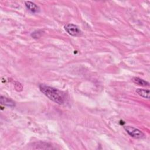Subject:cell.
<instances>
[{"label":"cell","instance_id":"6da1fadb","mask_svg":"<svg viewBox=\"0 0 150 150\" xmlns=\"http://www.w3.org/2000/svg\"><path fill=\"white\" fill-rule=\"evenodd\" d=\"M39 87L40 91L50 100L59 104H62L64 103L66 99V94L64 92L43 84H40Z\"/></svg>","mask_w":150,"mask_h":150},{"label":"cell","instance_id":"7a4b0ae2","mask_svg":"<svg viewBox=\"0 0 150 150\" xmlns=\"http://www.w3.org/2000/svg\"><path fill=\"white\" fill-rule=\"evenodd\" d=\"M124 128L125 131L132 138L135 139H142L145 137L144 134L141 130L134 127L124 126Z\"/></svg>","mask_w":150,"mask_h":150},{"label":"cell","instance_id":"3957f363","mask_svg":"<svg viewBox=\"0 0 150 150\" xmlns=\"http://www.w3.org/2000/svg\"><path fill=\"white\" fill-rule=\"evenodd\" d=\"M64 30L73 36H79L82 34V32L79 28L73 23H67L64 26Z\"/></svg>","mask_w":150,"mask_h":150},{"label":"cell","instance_id":"277c9868","mask_svg":"<svg viewBox=\"0 0 150 150\" xmlns=\"http://www.w3.org/2000/svg\"><path fill=\"white\" fill-rule=\"evenodd\" d=\"M25 5L27 9L33 13L38 12L39 10L38 6L31 1H26Z\"/></svg>","mask_w":150,"mask_h":150},{"label":"cell","instance_id":"5b68a950","mask_svg":"<svg viewBox=\"0 0 150 150\" xmlns=\"http://www.w3.org/2000/svg\"><path fill=\"white\" fill-rule=\"evenodd\" d=\"M0 101L1 104L8 106V107H13L15 106V103L10 98L4 97L2 96L0 97Z\"/></svg>","mask_w":150,"mask_h":150},{"label":"cell","instance_id":"8992f818","mask_svg":"<svg viewBox=\"0 0 150 150\" xmlns=\"http://www.w3.org/2000/svg\"><path fill=\"white\" fill-rule=\"evenodd\" d=\"M136 92L139 96H140L145 98L149 99V90L143 89V88H137L136 90Z\"/></svg>","mask_w":150,"mask_h":150},{"label":"cell","instance_id":"52a82bcc","mask_svg":"<svg viewBox=\"0 0 150 150\" xmlns=\"http://www.w3.org/2000/svg\"><path fill=\"white\" fill-rule=\"evenodd\" d=\"M132 80L134 83L141 86H148L149 84L148 82L139 77H133Z\"/></svg>","mask_w":150,"mask_h":150},{"label":"cell","instance_id":"ba28073f","mask_svg":"<svg viewBox=\"0 0 150 150\" xmlns=\"http://www.w3.org/2000/svg\"><path fill=\"white\" fill-rule=\"evenodd\" d=\"M34 149H53V148L51 145H49L47 144L45 142H38L34 145Z\"/></svg>","mask_w":150,"mask_h":150}]
</instances>
